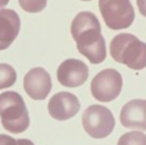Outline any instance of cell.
Instances as JSON below:
<instances>
[{
    "label": "cell",
    "instance_id": "1",
    "mask_svg": "<svg viewBox=\"0 0 146 145\" xmlns=\"http://www.w3.org/2000/svg\"><path fill=\"white\" fill-rule=\"evenodd\" d=\"M72 37L77 49L92 64H100L106 58V45L101 35V26L91 12H81L73 18L71 25Z\"/></svg>",
    "mask_w": 146,
    "mask_h": 145
},
{
    "label": "cell",
    "instance_id": "2",
    "mask_svg": "<svg viewBox=\"0 0 146 145\" xmlns=\"http://www.w3.org/2000/svg\"><path fill=\"white\" fill-rule=\"evenodd\" d=\"M109 50L114 61L126 64L128 68L135 71L146 68V43H142L132 33L114 36Z\"/></svg>",
    "mask_w": 146,
    "mask_h": 145
},
{
    "label": "cell",
    "instance_id": "3",
    "mask_svg": "<svg viewBox=\"0 0 146 145\" xmlns=\"http://www.w3.org/2000/svg\"><path fill=\"white\" fill-rule=\"evenodd\" d=\"M1 125L12 134H21L30 126V116L23 98L15 91L0 94Z\"/></svg>",
    "mask_w": 146,
    "mask_h": 145
},
{
    "label": "cell",
    "instance_id": "4",
    "mask_svg": "<svg viewBox=\"0 0 146 145\" xmlns=\"http://www.w3.org/2000/svg\"><path fill=\"white\" fill-rule=\"evenodd\" d=\"M99 9L110 30L128 28L135 19V10L129 0H99Z\"/></svg>",
    "mask_w": 146,
    "mask_h": 145
},
{
    "label": "cell",
    "instance_id": "5",
    "mask_svg": "<svg viewBox=\"0 0 146 145\" xmlns=\"http://www.w3.org/2000/svg\"><path fill=\"white\" fill-rule=\"evenodd\" d=\"M115 120L104 105H90L82 114V126L87 135L94 139H104L114 130Z\"/></svg>",
    "mask_w": 146,
    "mask_h": 145
},
{
    "label": "cell",
    "instance_id": "6",
    "mask_svg": "<svg viewBox=\"0 0 146 145\" xmlns=\"http://www.w3.org/2000/svg\"><path fill=\"white\" fill-rule=\"evenodd\" d=\"M123 86V80L118 71L106 68L99 72L91 81V94L101 103L113 102L119 96Z\"/></svg>",
    "mask_w": 146,
    "mask_h": 145
},
{
    "label": "cell",
    "instance_id": "7",
    "mask_svg": "<svg viewBox=\"0 0 146 145\" xmlns=\"http://www.w3.org/2000/svg\"><path fill=\"white\" fill-rule=\"evenodd\" d=\"M51 77L42 67L30 69L23 78V89L26 94L33 100L46 99L51 91Z\"/></svg>",
    "mask_w": 146,
    "mask_h": 145
},
{
    "label": "cell",
    "instance_id": "8",
    "mask_svg": "<svg viewBox=\"0 0 146 145\" xmlns=\"http://www.w3.org/2000/svg\"><path fill=\"white\" fill-rule=\"evenodd\" d=\"M81 108L80 100L74 94L60 91L55 94L48 104L49 114L56 121H67L74 117Z\"/></svg>",
    "mask_w": 146,
    "mask_h": 145
},
{
    "label": "cell",
    "instance_id": "9",
    "mask_svg": "<svg viewBox=\"0 0 146 145\" xmlns=\"http://www.w3.org/2000/svg\"><path fill=\"white\" fill-rule=\"evenodd\" d=\"M56 77L63 86L78 87L87 81L88 68L82 61L67 59L63 63H60L56 71Z\"/></svg>",
    "mask_w": 146,
    "mask_h": 145
},
{
    "label": "cell",
    "instance_id": "10",
    "mask_svg": "<svg viewBox=\"0 0 146 145\" xmlns=\"http://www.w3.org/2000/svg\"><path fill=\"white\" fill-rule=\"evenodd\" d=\"M121 123L127 128L146 131V100L133 99L123 105Z\"/></svg>",
    "mask_w": 146,
    "mask_h": 145
},
{
    "label": "cell",
    "instance_id": "11",
    "mask_svg": "<svg viewBox=\"0 0 146 145\" xmlns=\"http://www.w3.org/2000/svg\"><path fill=\"white\" fill-rule=\"evenodd\" d=\"M21 18L13 9H0V50H5L17 39Z\"/></svg>",
    "mask_w": 146,
    "mask_h": 145
},
{
    "label": "cell",
    "instance_id": "12",
    "mask_svg": "<svg viewBox=\"0 0 146 145\" xmlns=\"http://www.w3.org/2000/svg\"><path fill=\"white\" fill-rule=\"evenodd\" d=\"M15 81H17L15 69L7 63H0V90L13 86Z\"/></svg>",
    "mask_w": 146,
    "mask_h": 145
},
{
    "label": "cell",
    "instance_id": "13",
    "mask_svg": "<svg viewBox=\"0 0 146 145\" xmlns=\"http://www.w3.org/2000/svg\"><path fill=\"white\" fill-rule=\"evenodd\" d=\"M117 145H146V135L140 131L123 134Z\"/></svg>",
    "mask_w": 146,
    "mask_h": 145
},
{
    "label": "cell",
    "instance_id": "14",
    "mask_svg": "<svg viewBox=\"0 0 146 145\" xmlns=\"http://www.w3.org/2000/svg\"><path fill=\"white\" fill-rule=\"evenodd\" d=\"M19 7L27 13H40L46 8L48 0H18Z\"/></svg>",
    "mask_w": 146,
    "mask_h": 145
},
{
    "label": "cell",
    "instance_id": "15",
    "mask_svg": "<svg viewBox=\"0 0 146 145\" xmlns=\"http://www.w3.org/2000/svg\"><path fill=\"white\" fill-rule=\"evenodd\" d=\"M0 145H17V140L9 135H1L0 134Z\"/></svg>",
    "mask_w": 146,
    "mask_h": 145
},
{
    "label": "cell",
    "instance_id": "16",
    "mask_svg": "<svg viewBox=\"0 0 146 145\" xmlns=\"http://www.w3.org/2000/svg\"><path fill=\"white\" fill-rule=\"evenodd\" d=\"M136 3L137 7H139V12L144 17H146V0H136Z\"/></svg>",
    "mask_w": 146,
    "mask_h": 145
},
{
    "label": "cell",
    "instance_id": "17",
    "mask_svg": "<svg viewBox=\"0 0 146 145\" xmlns=\"http://www.w3.org/2000/svg\"><path fill=\"white\" fill-rule=\"evenodd\" d=\"M17 145H35L31 140H28V139H19V140H17Z\"/></svg>",
    "mask_w": 146,
    "mask_h": 145
},
{
    "label": "cell",
    "instance_id": "18",
    "mask_svg": "<svg viewBox=\"0 0 146 145\" xmlns=\"http://www.w3.org/2000/svg\"><path fill=\"white\" fill-rule=\"evenodd\" d=\"M8 3H9V0H0V9H3Z\"/></svg>",
    "mask_w": 146,
    "mask_h": 145
},
{
    "label": "cell",
    "instance_id": "19",
    "mask_svg": "<svg viewBox=\"0 0 146 145\" xmlns=\"http://www.w3.org/2000/svg\"><path fill=\"white\" fill-rule=\"evenodd\" d=\"M82 1H90V0H82Z\"/></svg>",
    "mask_w": 146,
    "mask_h": 145
}]
</instances>
